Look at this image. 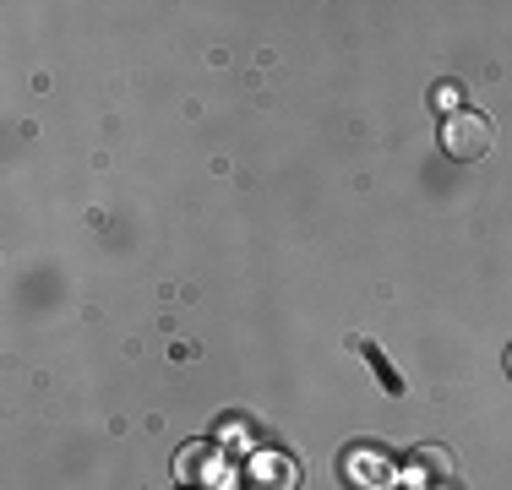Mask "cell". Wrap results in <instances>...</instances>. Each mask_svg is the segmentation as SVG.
<instances>
[{
    "label": "cell",
    "mask_w": 512,
    "mask_h": 490,
    "mask_svg": "<svg viewBox=\"0 0 512 490\" xmlns=\"http://www.w3.org/2000/svg\"><path fill=\"white\" fill-rule=\"evenodd\" d=\"M442 147L453 158H480L485 147H491V120L474 115V109H458V115L442 126Z\"/></svg>",
    "instance_id": "obj_1"
},
{
    "label": "cell",
    "mask_w": 512,
    "mask_h": 490,
    "mask_svg": "<svg viewBox=\"0 0 512 490\" xmlns=\"http://www.w3.org/2000/svg\"><path fill=\"white\" fill-rule=\"evenodd\" d=\"M404 474H409V485L414 490H453V452L447 447H414L409 452V463H404Z\"/></svg>",
    "instance_id": "obj_2"
},
{
    "label": "cell",
    "mask_w": 512,
    "mask_h": 490,
    "mask_svg": "<svg viewBox=\"0 0 512 490\" xmlns=\"http://www.w3.org/2000/svg\"><path fill=\"white\" fill-rule=\"evenodd\" d=\"M246 480H251V490H295L300 469H295V458H284V452H262V458H251Z\"/></svg>",
    "instance_id": "obj_3"
},
{
    "label": "cell",
    "mask_w": 512,
    "mask_h": 490,
    "mask_svg": "<svg viewBox=\"0 0 512 490\" xmlns=\"http://www.w3.org/2000/svg\"><path fill=\"white\" fill-rule=\"evenodd\" d=\"M213 474H218V447L191 441V447L180 452V463H175V480H180V485H207Z\"/></svg>",
    "instance_id": "obj_4"
},
{
    "label": "cell",
    "mask_w": 512,
    "mask_h": 490,
    "mask_svg": "<svg viewBox=\"0 0 512 490\" xmlns=\"http://www.w3.org/2000/svg\"><path fill=\"white\" fill-rule=\"evenodd\" d=\"M349 474H355L360 485H371V490H387V480H393V469H387V458H376V452H360V458L349 463Z\"/></svg>",
    "instance_id": "obj_5"
},
{
    "label": "cell",
    "mask_w": 512,
    "mask_h": 490,
    "mask_svg": "<svg viewBox=\"0 0 512 490\" xmlns=\"http://www.w3.org/2000/svg\"><path fill=\"white\" fill-rule=\"evenodd\" d=\"M360 349H365V343H360ZM365 354H371V371H376V376H382V382H387V387H393V392H398V387H404V382H398V376H393V371H387V360H382V354H376V349H365Z\"/></svg>",
    "instance_id": "obj_6"
},
{
    "label": "cell",
    "mask_w": 512,
    "mask_h": 490,
    "mask_svg": "<svg viewBox=\"0 0 512 490\" xmlns=\"http://www.w3.org/2000/svg\"><path fill=\"white\" fill-rule=\"evenodd\" d=\"M507 376H512V349H507Z\"/></svg>",
    "instance_id": "obj_7"
}]
</instances>
